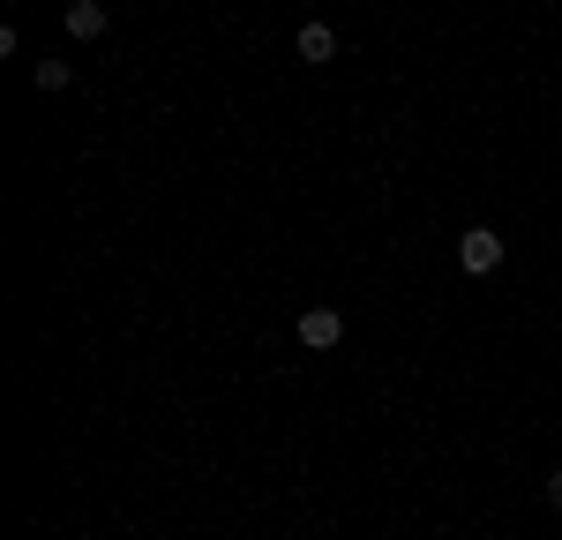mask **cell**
<instances>
[{
    "label": "cell",
    "instance_id": "obj_1",
    "mask_svg": "<svg viewBox=\"0 0 562 540\" xmlns=\"http://www.w3.org/2000/svg\"><path fill=\"white\" fill-rule=\"evenodd\" d=\"M458 270H465V278H495V270H503V233L465 225V233H458Z\"/></svg>",
    "mask_w": 562,
    "mask_h": 540
},
{
    "label": "cell",
    "instance_id": "obj_6",
    "mask_svg": "<svg viewBox=\"0 0 562 540\" xmlns=\"http://www.w3.org/2000/svg\"><path fill=\"white\" fill-rule=\"evenodd\" d=\"M548 503H562V473H548Z\"/></svg>",
    "mask_w": 562,
    "mask_h": 540
},
{
    "label": "cell",
    "instance_id": "obj_2",
    "mask_svg": "<svg viewBox=\"0 0 562 540\" xmlns=\"http://www.w3.org/2000/svg\"><path fill=\"white\" fill-rule=\"evenodd\" d=\"M338 338H346V315H338V308H307L301 315V346H307V353H330Z\"/></svg>",
    "mask_w": 562,
    "mask_h": 540
},
{
    "label": "cell",
    "instance_id": "obj_5",
    "mask_svg": "<svg viewBox=\"0 0 562 540\" xmlns=\"http://www.w3.org/2000/svg\"><path fill=\"white\" fill-rule=\"evenodd\" d=\"M76 83V68L68 60H38V90H68Z\"/></svg>",
    "mask_w": 562,
    "mask_h": 540
},
{
    "label": "cell",
    "instance_id": "obj_4",
    "mask_svg": "<svg viewBox=\"0 0 562 540\" xmlns=\"http://www.w3.org/2000/svg\"><path fill=\"white\" fill-rule=\"evenodd\" d=\"M330 53H338V31H330V23H301V60H315V68H323Z\"/></svg>",
    "mask_w": 562,
    "mask_h": 540
},
{
    "label": "cell",
    "instance_id": "obj_3",
    "mask_svg": "<svg viewBox=\"0 0 562 540\" xmlns=\"http://www.w3.org/2000/svg\"><path fill=\"white\" fill-rule=\"evenodd\" d=\"M105 31H113V23H105V0H68V38L98 45Z\"/></svg>",
    "mask_w": 562,
    "mask_h": 540
}]
</instances>
